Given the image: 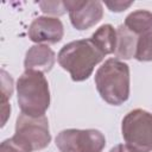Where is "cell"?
I'll return each mask as SVG.
<instances>
[{
  "label": "cell",
  "mask_w": 152,
  "mask_h": 152,
  "mask_svg": "<svg viewBox=\"0 0 152 152\" xmlns=\"http://www.w3.org/2000/svg\"><path fill=\"white\" fill-rule=\"evenodd\" d=\"M104 55L95 46L91 39H78L65 44L58 52L57 61L66 70L72 81L82 82L91 75Z\"/></svg>",
  "instance_id": "obj_1"
},
{
  "label": "cell",
  "mask_w": 152,
  "mask_h": 152,
  "mask_svg": "<svg viewBox=\"0 0 152 152\" xmlns=\"http://www.w3.org/2000/svg\"><path fill=\"white\" fill-rule=\"evenodd\" d=\"M96 89L107 103L120 106L129 97V66L116 59H107L95 74Z\"/></svg>",
  "instance_id": "obj_2"
},
{
  "label": "cell",
  "mask_w": 152,
  "mask_h": 152,
  "mask_svg": "<svg viewBox=\"0 0 152 152\" xmlns=\"http://www.w3.org/2000/svg\"><path fill=\"white\" fill-rule=\"evenodd\" d=\"M17 99L21 113L42 116L50 106L49 83L43 72L25 70L17 81Z\"/></svg>",
  "instance_id": "obj_3"
},
{
  "label": "cell",
  "mask_w": 152,
  "mask_h": 152,
  "mask_svg": "<svg viewBox=\"0 0 152 152\" xmlns=\"http://www.w3.org/2000/svg\"><path fill=\"white\" fill-rule=\"evenodd\" d=\"M121 133L126 145L133 152H151L152 114L139 108L128 112L122 119Z\"/></svg>",
  "instance_id": "obj_4"
},
{
  "label": "cell",
  "mask_w": 152,
  "mask_h": 152,
  "mask_svg": "<svg viewBox=\"0 0 152 152\" xmlns=\"http://www.w3.org/2000/svg\"><path fill=\"white\" fill-rule=\"evenodd\" d=\"M56 146L61 152H102L106 138L99 129L69 128L58 133Z\"/></svg>",
  "instance_id": "obj_5"
},
{
  "label": "cell",
  "mask_w": 152,
  "mask_h": 152,
  "mask_svg": "<svg viewBox=\"0 0 152 152\" xmlns=\"http://www.w3.org/2000/svg\"><path fill=\"white\" fill-rule=\"evenodd\" d=\"M14 135L25 141L32 151L45 148L51 141L48 118L45 115L30 116L24 113L19 114L15 121Z\"/></svg>",
  "instance_id": "obj_6"
},
{
  "label": "cell",
  "mask_w": 152,
  "mask_h": 152,
  "mask_svg": "<svg viewBox=\"0 0 152 152\" xmlns=\"http://www.w3.org/2000/svg\"><path fill=\"white\" fill-rule=\"evenodd\" d=\"M64 6L69 12L72 26L78 31L94 26L103 17L102 2L97 0H66L64 1Z\"/></svg>",
  "instance_id": "obj_7"
},
{
  "label": "cell",
  "mask_w": 152,
  "mask_h": 152,
  "mask_svg": "<svg viewBox=\"0 0 152 152\" xmlns=\"http://www.w3.org/2000/svg\"><path fill=\"white\" fill-rule=\"evenodd\" d=\"M63 34V24L56 17H38L28 27V38L37 44H56L62 40Z\"/></svg>",
  "instance_id": "obj_8"
},
{
  "label": "cell",
  "mask_w": 152,
  "mask_h": 152,
  "mask_svg": "<svg viewBox=\"0 0 152 152\" xmlns=\"http://www.w3.org/2000/svg\"><path fill=\"white\" fill-rule=\"evenodd\" d=\"M56 62V55L53 50L45 44H37L31 46L24 59L25 70H36L40 72H48L52 69Z\"/></svg>",
  "instance_id": "obj_9"
},
{
  "label": "cell",
  "mask_w": 152,
  "mask_h": 152,
  "mask_svg": "<svg viewBox=\"0 0 152 152\" xmlns=\"http://www.w3.org/2000/svg\"><path fill=\"white\" fill-rule=\"evenodd\" d=\"M137 42V34L131 32L124 24L119 25L116 28V46L114 51L115 57L122 59H131L134 57Z\"/></svg>",
  "instance_id": "obj_10"
},
{
  "label": "cell",
  "mask_w": 152,
  "mask_h": 152,
  "mask_svg": "<svg viewBox=\"0 0 152 152\" xmlns=\"http://www.w3.org/2000/svg\"><path fill=\"white\" fill-rule=\"evenodd\" d=\"M90 39L104 56L114 53L116 46V30L110 24H104L91 34Z\"/></svg>",
  "instance_id": "obj_11"
},
{
  "label": "cell",
  "mask_w": 152,
  "mask_h": 152,
  "mask_svg": "<svg viewBox=\"0 0 152 152\" xmlns=\"http://www.w3.org/2000/svg\"><path fill=\"white\" fill-rule=\"evenodd\" d=\"M124 25L134 34H142L152 30V12L146 10H138L129 13Z\"/></svg>",
  "instance_id": "obj_12"
},
{
  "label": "cell",
  "mask_w": 152,
  "mask_h": 152,
  "mask_svg": "<svg viewBox=\"0 0 152 152\" xmlns=\"http://www.w3.org/2000/svg\"><path fill=\"white\" fill-rule=\"evenodd\" d=\"M134 58L140 62L152 61V30L138 37Z\"/></svg>",
  "instance_id": "obj_13"
},
{
  "label": "cell",
  "mask_w": 152,
  "mask_h": 152,
  "mask_svg": "<svg viewBox=\"0 0 152 152\" xmlns=\"http://www.w3.org/2000/svg\"><path fill=\"white\" fill-rule=\"evenodd\" d=\"M0 152H32V148L17 135L1 142Z\"/></svg>",
  "instance_id": "obj_14"
},
{
  "label": "cell",
  "mask_w": 152,
  "mask_h": 152,
  "mask_svg": "<svg viewBox=\"0 0 152 152\" xmlns=\"http://www.w3.org/2000/svg\"><path fill=\"white\" fill-rule=\"evenodd\" d=\"M13 93V78L4 69L1 70V104H7Z\"/></svg>",
  "instance_id": "obj_15"
},
{
  "label": "cell",
  "mask_w": 152,
  "mask_h": 152,
  "mask_svg": "<svg viewBox=\"0 0 152 152\" xmlns=\"http://www.w3.org/2000/svg\"><path fill=\"white\" fill-rule=\"evenodd\" d=\"M38 5H39L42 12L45 14L62 15L66 12L64 1H39Z\"/></svg>",
  "instance_id": "obj_16"
},
{
  "label": "cell",
  "mask_w": 152,
  "mask_h": 152,
  "mask_svg": "<svg viewBox=\"0 0 152 152\" xmlns=\"http://www.w3.org/2000/svg\"><path fill=\"white\" fill-rule=\"evenodd\" d=\"M104 4L112 12H122V11L127 10L133 4V1H120V0H116V1H106Z\"/></svg>",
  "instance_id": "obj_17"
},
{
  "label": "cell",
  "mask_w": 152,
  "mask_h": 152,
  "mask_svg": "<svg viewBox=\"0 0 152 152\" xmlns=\"http://www.w3.org/2000/svg\"><path fill=\"white\" fill-rule=\"evenodd\" d=\"M109 152H133L127 145H124V144H119V145H116V146H114V147H112L110 148V151Z\"/></svg>",
  "instance_id": "obj_18"
}]
</instances>
